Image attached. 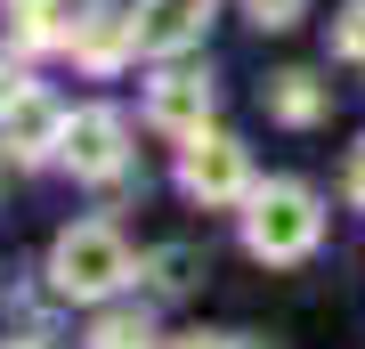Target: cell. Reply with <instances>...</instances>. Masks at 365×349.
<instances>
[{
	"label": "cell",
	"instance_id": "9c48e42d",
	"mask_svg": "<svg viewBox=\"0 0 365 349\" xmlns=\"http://www.w3.org/2000/svg\"><path fill=\"white\" fill-rule=\"evenodd\" d=\"M268 114L284 122V130H317V122L333 114V90H325L317 74H300V65H292V74L268 81Z\"/></svg>",
	"mask_w": 365,
	"mask_h": 349
},
{
	"label": "cell",
	"instance_id": "6da1fadb",
	"mask_svg": "<svg viewBox=\"0 0 365 349\" xmlns=\"http://www.w3.org/2000/svg\"><path fill=\"white\" fill-rule=\"evenodd\" d=\"M325 244V203H317V187L300 179H268L244 195V252L268 260V268H292V260H309Z\"/></svg>",
	"mask_w": 365,
	"mask_h": 349
},
{
	"label": "cell",
	"instance_id": "e0dca14e",
	"mask_svg": "<svg viewBox=\"0 0 365 349\" xmlns=\"http://www.w3.org/2000/svg\"><path fill=\"white\" fill-rule=\"evenodd\" d=\"M0 349H41V341H33V333H9V341H0Z\"/></svg>",
	"mask_w": 365,
	"mask_h": 349
},
{
	"label": "cell",
	"instance_id": "9a60e30c",
	"mask_svg": "<svg viewBox=\"0 0 365 349\" xmlns=\"http://www.w3.org/2000/svg\"><path fill=\"white\" fill-rule=\"evenodd\" d=\"M341 195H349V203L365 211V138L349 146V171H341Z\"/></svg>",
	"mask_w": 365,
	"mask_h": 349
},
{
	"label": "cell",
	"instance_id": "8fae6325",
	"mask_svg": "<svg viewBox=\"0 0 365 349\" xmlns=\"http://www.w3.org/2000/svg\"><path fill=\"white\" fill-rule=\"evenodd\" d=\"M90 349H155V325H146V309H106L90 325Z\"/></svg>",
	"mask_w": 365,
	"mask_h": 349
},
{
	"label": "cell",
	"instance_id": "4fadbf2b",
	"mask_svg": "<svg viewBox=\"0 0 365 349\" xmlns=\"http://www.w3.org/2000/svg\"><path fill=\"white\" fill-rule=\"evenodd\" d=\"M333 57H365V0H349V16L333 25Z\"/></svg>",
	"mask_w": 365,
	"mask_h": 349
},
{
	"label": "cell",
	"instance_id": "ba28073f",
	"mask_svg": "<svg viewBox=\"0 0 365 349\" xmlns=\"http://www.w3.org/2000/svg\"><path fill=\"white\" fill-rule=\"evenodd\" d=\"M211 9H220V0H138V49L146 57H187L195 49V41L211 33Z\"/></svg>",
	"mask_w": 365,
	"mask_h": 349
},
{
	"label": "cell",
	"instance_id": "52a82bcc",
	"mask_svg": "<svg viewBox=\"0 0 365 349\" xmlns=\"http://www.w3.org/2000/svg\"><path fill=\"white\" fill-rule=\"evenodd\" d=\"M146 122L170 130V138H195V130L211 122V74H195V65H163V74L146 81Z\"/></svg>",
	"mask_w": 365,
	"mask_h": 349
},
{
	"label": "cell",
	"instance_id": "5bb4252c",
	"mask_svg": "<svg viewBox=\"0 0 365 349\" xmlns=\"http://www.w3.org/2000/svg\"><path fill=\"white\" fill-rule=\"evenodd\" d=\"M25 90H33V81H25V65H16L9 49H0V114H9V106L25 98Z\"/></svg>",
	"mask_w": 365,
	"mask_h": 349
},
{
	"label": "cell",
	"instance_id": "3957f363",
	"mask_svg": "<svg viewBox=\"0 0 365 349\" xmlns=\"http://www.w3.org/2000/svg\"><path fill=\"white\" fill-rule=\"evenodd\" d=\"M179 187L195 195L203 211H227V203H244V195H252V155L227 138V130L203 122L195 138L179 146Z\"/></svg>",
	"mask_w": 365,
	"mask_h": 349
},
{
	"label": "cell",
	"instance_id": "8992f818",
	"mask_svg": "<svg viewBox=\"0 0 365 349\" xmlns=\"http://www.w3.org/2000/svg\"><path fill=\"white\" fill-rule=\"evenodd\" d=\"M57 146H66V106L49 90H25L0 114V155L9 163H57Z\"/></svg>",
	"mask_w": 365,
	"mask_h": 349
},
{
	"label": "cell",
	"instance_id": "7c38bea8",
	"mask_svg": "<svg viewBox=\"0 0 365 349\" xmlns=\"http://www.w3.org/2000/svg\"><path fill=\"white\" fill-rule=\"evenodd\" d=\"M244 16H252L260 33H292L300 16H309V0H244Z\"/></svg>",
	"mask_w": 365,
	"mask_h": 349
},
{
	"label": "cell",
	"instance_id": "5b68a950",
	"mask_svg": "<svg viewBox=\"0 0 365 349\" xmlns=\"http://www.w3.org/2000/svg\"><path fill=\"white\" fill-rule=\"evenodd\" d=\"M66 49H73V65H90V74H114V65L138 57V16L114 9V0H90L66 25Z\"/></svg>",
	"mask_w": 365,
	"mask_h": 349
},
{
	"label": "cell",
	"instance_id": "7a4b0ae2",
	"mask_svg": "<svg viewBox=\"0 0 365 349\" xmlns=\"http://www.w3.org/2000/svg\"><path fill=\"white\" fill-rule=\"evenodd\" d=\"M130 276H138V260H130V244L106 220H81V228H66L49 244V285L66 300H114Z\"/></svg>",
	"mask_w": 365,
	"mask_h": 349
},
{
	"label": "cell",
	"instance_id": "2e32d148",
	"mask_svg": "<svg viewBox=\"0 0 365 349\" xmlns=\"http://www.w3.org/2000/svg\"><path fill=\"white\" fill-rule=\"evenodd\" d=\"M163 349H244L235 333H179V341H163Z\"/></svg>",
	"mask_w": 365,
	"mask_h": 349
},
{
	"label": "cell",
	"instance_id": "ac0fdd59",
	"mask_svg": "<svg viewBox=\"0 0 365 349\" xmlns=\"http://www.w3.org/2000/svg\"><path fill=\"white\" fill-rule=\"evenodd\" d=\"M9 9H57V0H9Z\"/></svg>",
	"mask_w": 365,
	"mask_h": 349
},
{
	"label": "cell",
	"instance_id": "30bf717a",
	"mask_svg": "<svg viewBox=\"0 0 365 349\" xmlns=\"http://www.w3.org/2000/svg\"><path fill=\"white\" fill-rule=\"evenodd\" d=\"M138 276H146V293L179 300V293L203 276V252H195V244H163V252H146V260H138Z\"/></svg>",
	"mask_w": 365,
	"mask_h": 349
},
{
	"label": "cell",
	"instance_id": "277c9868",
	"mask_svg": "<svg viewBox=\"0 0 365 349\" xmlns=\"http://www.w3.org/2000/svg\"><path fill=\"white\" fill-rule=\"evenodd\" d=\"M57 163H66L73 179H90V187H114L122 171H130V122H122L114 106H81V114H66Z\"/></svg>",
	"mask_w": 365,
	"mask_h": 349
}]
</instances>
